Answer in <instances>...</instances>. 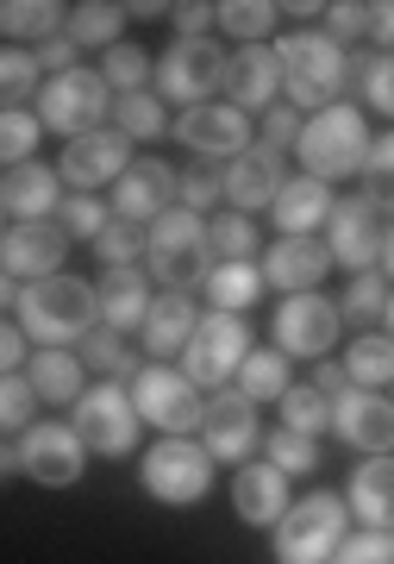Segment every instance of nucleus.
<instances>
[{
  "label": "nucleus",
  "instance_id": "obj_1",
  "mask_svg": "<svg viewBox=\"0 0 394 564\" xmlns=\"http://www.w3.org/2000/svg\"><path fill=\"white\" fill-rule=\"evenodd\" d=\"M270 57L282 69V88H288V107L295 113H319V107H332L344 95V82H351V51L332 44L319 25H295V32H282L270 44Z\"/></svg>",
  "mask_w": 394,
  "mask_h": 564
},
{
  "label": "nucleus",
  "instance_id": "obj_2",
  "mask_svg": "<svg viewBox=\"0 0 394 564\" xmlns=\"http://www.w3.org/2000/svg\"><path fill=\"white\" fill-rule=\"evenodd\" d=\"M13 307H20V333H25V339H39L44 351H69L88 326H100L95 282L69 276V270L25 282L20 295H13Z\"/></svg>",
  "mask_w": 394,
  "mask_h": 564
},
{
  "label": "nucleus",
  "instance_id": "obj_3",
  "mask_svg": "<svg viewBox=\"0 0 394 564\" xmlns=\"http://www.w3.org/2000/svg\"><path fill=\"white\" fill-rule=\"evenodd\" d=\"M363 151H370V126L363 113L344 101L319 107L314 120H300V139H295V158H300V176L314 182H344V176H363Z\"/></svg>",
  "mask_w": 394,
  "mask_h": 564
},
{
  "label": "nucleus",
  "instance_id": "obj_4",
  "mask_svg": "<svg viewBox=\"0 0 394 564\" xmlns=\"http://www.w3.org/2000/svg\"><path fill=\"white\" fill-rule=\"evenodd\" d=\"M144 276H157L163 289H188L195 295L200 276L214 270L207 263V220L188 207H163L157 220L144 226Z\"/></svg>",
  "mask_w": 394,
  "mask_h": 564
},
{
  "label": "nucleus",
  "instance_id": "obj_5",
  "mask_svg": "<svg viewBox=\"0 0 394 564\" xmlns=\"http://www.w3.org/2000/svg\"><path fill=\"white\" fill-rule=\"evenodd\" d=\"M270 533H276L282 564H326L338 552V540L351 533V508H344L338 489H314V496H300V502L282 508V521Z\"/></svg>",
  "mask_w": 394,
  "mask_h": 564
},
{
  "label": "nucleus",
  "instance_id": "obj_6",
  "mask_svg": "<svg viewBox=\"0 0 394 564\" xmlns=\"http://www.w3.org/2000/svg\"><path fill=\"white\" fill-rule=\"evenodd\" d=\"M76 414H69V433H76L81 440V452H88V458H125V452H132V445H139V414H132V395H125V383H107V377H100V383H88L76 395Z\"/></svg>",
  "mask_w": 394,
  "mask_h": 564
},
{
  "label": "nucleus",
  "instance_id": "obj_7",
  "mask_svg": "<svg viewBox=\"0 0 394 564\" xmlns=\"http://www.w3.org/2000/svg\"><path fill=\"white\" fill-rule=\"evenodd\" d=\"M107 107H113L107 82H100L88 63H76V69H63V76L44 82L39 101H32V113H39L44 132H57V139H81V132H100V126H107Z\"/></svg>",
  "mask_w": 394,
  "mask_h": 564
},
{
  "label": "nucleus",
  "instance_id": "obj_8",
  "mask_svg": "<svg viewBox=\"0 0 394 564\" xmlns=\"http://www.w3.org/2000/svg\"><path fill=\"white\" fill-rule=\"evenodd\" d=\"M244 351H251V326H244V314H200V326L188 333V345H182V377L195 389H232L238 364H244Z\"/></svg>",
  "mask_w": 394,
  "mask_h": 564
},
{
  "label": "nucleus",
  "instance_id": "obj_9",
  "mask_svg": "<svg viewBox=\"0 0 394 564\" xmlns=\"http://www.w3.org/2000/svg\"><path fill=\"white\" fill-rule=\"evenodd\" d=\"M125 395H132V414L144 426H157L163 440H188L200 426V389L182 370H169V364H139Z\"/></svg>",
  "mask_w": 394,
  "mask_h": 564
},
{
  "label": "nucleus",
  "instance_id": "obj_10",
  "mask_svg": "<svg viewBox=\"0 0 394 564\" xmlns=\"http://www.w3.org/2000/svg\"><path fill=\"white\" fill-rule=\"evenodd\" d=\"M219 76H226V51L214 39H176L163 57H151V95L176 107H207L219 95Z\"/></svg>",
  "mask_w": 394,
  "mask_h": 564
},
{
  "label": "nucleus",
  "instance_id": "obj_11",
  "mask_svg": "<svg viewBox=\"0 0 394 564\" xmlns=\"http://www.w3.org/2000/svg\"><path fill=\"white\" fill-rule=\"evenodd\" d=\"M326 258L344 263L351 276H363V270H388V214L370 207L363 195L332 202V214H326Z\"/></svg>",
  "mask_w": 394,
  "mask_h": 564
},
{
  "label": "nucleus",
  "instance_id": "obj_12",
  "mask_svg": "<svg viewBox=\"0 0 394 564\" xmlns=\"http://www.w3.org/2000/svg\"><path fill=\"white\" fill-rule=\"evenodd\" d=\"M139 477L163 508H195V502L214 496V458H207L195 440H157L144 452Z\"/></svg>",
  "mask_w": 394,
  "mask_h": 564
},
{
  "label": "nucleus",
  "instance_id": "obj_13",
  "mask_svg": "<svg viewBox=\"0 0 394 564\" xmlns=\"http://www.w3.org/2000/svg\"><path fill=\"white\" fill-rule=\"evenodd\" d=\"M270 326H276V351L282 358H326L338 345V333H344V321H338V302L332 295H319V289H307V295H282V307L270 314Z\"/></svg>",
  "mask_w": 394,
  "mask_h": 564
},
{
  "label": "nucleus",
  "instance_id": "obj_14",
  "mask_svg": "<svg viewBox=\"0 0 394 564\" xmlns=\"http://www.w3.org/2000/svg\"><path fill=\"white\" fill-rule=\"evenodd\" d=\"M20 470L39 489H76L88 477V452L69 433V421H32L20 433Z\"/></svg>",
  "mask_w": 394,
  "mask_h": 564
},
{
  "label": "nucleus",
  "instance_id": "obj_15",
  "mask_svg": "<svg viewBox=\"0 0 394 564\" xmlns=\"http://www.w3.org/2000/svg\"><path fill=\"white\" fill-rule=\"evenodd\" d=\"M200 452L214 464H244L263 440V426H256V402H244L238 389H214V395H200Z\"/></svg>",
  "mask_w": 394,
  "mask_h": 564
},
{
  "label": "nucleus",
  "instance_id": "obj_16",
  "mask_svg": "<svg viewBox=\"0 0 394 564\" xmlns=\"http://www.w3.org/2000/svg\"><path fill=\"white\" fill-rule=\"evenodd\" d=\"M125 163H132V144L119 139L113 126H100V132L69 139V151H63V163H57V182H69L76 195H95V188H113Z\"/></svg>",
  "mask_w": 394,
  "mask_h": 564
},
{
  "label": "nucleus",
  "instance_id": "obj_17",
  "mask_svg": "<svg viewBox=\"0 0 394 564\" xmlns=\"http://www.w3.org/2000/svg\"><path fill=\"white\" fill-rule=\"evenodd\" d=\"M288 182L276 151H263V144H244L226 170H219V202H232V214H263V207L276 202V188Z\"/></svg>",
  "mask_w": 394,
  "mask_h": 564
},
{
  "label": "nucleus",
  "instance_id": "obj_18",
  "mask_svg": "<svg viewBox=\"0 0 394 564\" xmlns=\"http://www.w3.org/2000/svg\"><path fill=\"white\" fill-rule=\"evenodd\" d=\"M163 207H176V170L157 158H132L113 182V220L151 226Z\"/></svg>",
  "mask_w": 394,
  "mask_h": 564
},
{
  "label": "nucleus",
  "instance_id": "obj_19",
  "mask_svg": "<svg viewBox=\"0 0 394 564\" xmlns=\"http://www.w3.org/2000/svg\"><path fill=\"white\" fill-rule=\"evenodd\" d=\"M332 433L351 452H370V458H388L394 445V408L388 395H375V389H344L332 402Z\"/></svg>",
  "mask_w": 394,
  "mask_h": 564
},
{
  "label": "nucleus",
  "instance_id": "obj_20",
  "mask_svg": "<svg viewBox=\"0 0 394 564\" xmlns=\"http://www.w3.org/2000/svg\"><path fill=\"white\" fill-rule=\"evenodd\" d=\"M176 139H182V151H195V158H238V151L251 144V113H238V107H226V101L182 107Z\"/></svg>",
  "mask_w": 394,
  "mask_h": 564
},
{
  "label": "nucleus",
  "instance_id": "obj_21",
  "mask_svg": "<svg viewBox=\"0 0 394 564\" xmlns=\"http://www.w3.org/2000/svg\"><path fill=\"white\" fill-rule=\"evenodd\" d=\"M219 88H226V107H238V113H263V107H276L282 69H276V57H270V44H238L232 57H226Z\"/></svg>",
  "mask_w": 394,
  "mask_h": 564
},
{
  "label": "nucleus",
  "instance_id": "obj_22",
  "mask_svg": "<svg viewBox=\"0 0 394 564\" xmlns=\"http://www.w3.org/2000/svg\"><path fill=\"white\" fill-rule=\"evenodd\" d=\"M63 258H69V239L57 232V220H32V226H7L0 232V270L7 276H57Z\"/></svg>",
  "mask_w": 394,
  "mask_h": 564
},
{
  "label": "nucleus",
  "instance_id": "obj_23",
  "mask_svg": "<svg viewBox=\"0 0 394 564\" xmlns=\"http://www.w3.org/2000/svg\"><path fill=\"white\" fill-rule=\"evenodd\" d=\"M326 270H332V258H326V239H276L270 251H263V289H282V295H307V289H319L326 282Z\"/></svg>",
  "mask_w": 394,
  "mask_h": 564
},
{
  "label": "nucleus",
  "instance_id": "obj_24",
  "mask_svg": "<svg viewBox=\"0 0 394 564\" xmlns=\"http://www.w3.org/2000/svg\"><path fill=\"white\" fill-rule=\"evenodd\" d=\"M195 326H200V302H195V295H188V289H157V295H151V307H144V321H139L151 364L176 358Z\"/></svg>",
  "mask_w": 394,
  "mask_h": 564
},
{
  "label": "nucleus",
  "instance_id": "obj_25",
  "mask_svg": "<svg viewBox=\"0 0 394 564\" xmlns=\"http://www.w3.org/2000/svg\"><path fill=\"white\" fill-rule=\"evenodd\" d=\"M288 508V477L276 464H238L232 477V514L244 527H276Z\"/></svg>",
  "mask_w": 394,
  "mask_h": 564
},
{
  "label": "nucleus",
  "instance_id": "obj_26",
  "mask_svg": "<svg viewBox=\"0 0 394 564\" xmlns=\"http://www.w3.org/2000/svg\"><path fill=\"white\" fill-rule=\"evenodd\" d=\"M332 188L314 176H288L276 188V202H270V214H276L282 239H319V226H326V214H332Z\"/></svg>",
  "mask_w": 394,
  "mask_h": 564
},
{
  "label": "nucleus",
  "instance_id": "obj_27",
  "mask_svg": "<svg viewBox=\"0 0 394 564\" xmlns=\"http://www.w3.org/2000/svg\"><path fill=\"white\" fill-rule=\"evenodd\" d=\"M95 307H100V326H113V333H139L144 307H151V276H144L139 263H125V270H100Z\"/></svg>",
  "mask_w": 394,
  "mask_h": 564
},
{
  "label": "nucleus",
  "instance_id": "obj_28",
  "mask_svg": "<svg viewBox=\"0 0 394 564\" xmlns=\"http://www.w3.org/2000/svg\"><path fill=\"white\" fill-rule=\"evenodd\" d=\"M0 202H7V214H20V226L51 220L57 202H63V182H57L51 163H13L7 182H0Z\"/></svg>",
  "mask_w": 394,
  "mask_h": 564
},
{
  "label": "nucleus",
  "instance_id": "obj_29",
  "mask_svg": "<svg viewBox=\"0 0 394 564\" xmlns=\"http://www.w3.org/2000/svg\"><path fill=\"white\" fill-rule=\"evenodd\" d=\"M344 508H351L370 533H388V521H394V470H388V458L357 464L351 489H344Z\"/></svg>",
  "mask_w": 394,
  "mask_h": 564
},
{
  "label": "nucleus",
  "instance_id": "obj_30",
  "mask_svg": "<svg viewBox=\"0 0 394 564\" xmlns=\"http://www.w3.org/2000/svg\"><path fill=\"white\" fill-rule=\"evenodd\" d=\"M394 295H388V270H363L351 276V289L338 295V321L357 326V333H388Z\"/></svg>",
  "mask_w": 394,
  "mask_h": 564
},
{
  "label": "nucleus",
  "instance_id": "obj_31",
  "mask_svg": "<svg viewBox=\"0 0 394 564\" xmlns=\"http://www.w3.org/2000/svg\"><path fill=\"white\" fill-rule=\"evenodd\" d=\"M25 383L39 402H76L88 389V370H81L76 351H39V358H25Z\"/></svg>",
  "mask_w": 394,
  "mask_h": 564
},
{
  "label": "nucleus",
  "instance_id": "obj_32",
  "mask_svg": "<svg viewBox=\"0 0 394 564\" xmlns=\"http://www.w3.org/2000/svg\"><path fill=\"white\" fill-rule=\"evenodd\" d=\"M338 370H344V383H351V389H375V395H388V377H394L388 333H357L351 351L338 358Z\"/></svg>",
  "mask_w": 394,
  "mask_h": 564
},
{
  "label": "nucleus",
  "instance_id": "obj_33",
  "mask_svg": "<svg viewBox=\"0 0 394 564\" xmlns=\"http://www.w3.org/2000/svg\"><path fill=\"white\" fill-rule=\"evenodd\" d=\"M63 32V7L57 0H0V39L7 44H44Z\"/></svg>",
  "mask_w": 394,
  "mask_h": 564
},
{
  "label": "nucleus",
  "instance_id": "obj_34",
  "mask_svg": "<svg viewBox=\"0 0 394 564\" xmlns=\"http://www.w3.org/2000/svg\"><path fill=\"white\" fill-rule=\"evenodd\" d=\"M200 289H207V307L214 314H244L263 295V276H256V263H214L200 276Z\"/></svg>",
  "mask_w": 394,
  "mask_h": 564
},
{
  "label": "nucleus",
  "instance_id": "obj_35",
  "mask_svg": "<svg viewBox=\"0 0 394 564\" xmlns=\"http://www.w3.org/2000/svg\"><path fill=\"white\" fill-rule=\"evenodd\" d=\"M119 25H125V13L107 7V0L63 7V39L76 44V51H107V44H119Z\"/></svg>",
  "mask_w": 394,
  "mask_h": 564
},
{
  "label": "nucleus",
  "instance_id": "obj_36",
  "mask_svg": "<svg viewBox=\"0 0 394 564\" xmlns=\"http://www.w3.org/2000/svg\"><path fill=\"white\" fill-rule=\"evenodd\" d=\"M288 383H295V364L282 358L276 345L270 351H244V364H238V377H232V389L244 402H276Z\"/></svg>",
  "mask_w": 394,
  "mask_h": 564
},
{
  "label": "nucleus",
  "instance_id": "obj_37",
  "mask_svg": "<svg viewBox=\"0 0 394 564\" xmlns=\"http://www.w3.org/2000/svg\"><path fill=\"white\" fill-rule=\"evenodd\" d=\"M107 113H113L107 126H113L125 144H132V139L151 144V139H163V132H169V113H163V101L151 95V88H139V95H113V107H107Z\"/></svg>",
  "mask_w": 394,
  "mask_h": 564
},
{
  "label": "nucleus",
  "instance_id": "obj_38",
  "mask_svg": "<svg viewBox=\"0 0 394 564\" xmlns=\"http://www.w3.org/2000/svg\"><path fill=\"white\" fill-rule=\"evenodd\" d=\"M69 351L81 358V370H100L107 383H119V377H132V370H139V358L125 351V333H113V326H88Z\"/></svg>",
  "mask_w": 394,
  "mask_h": 564
},
{
  "label": "nucleus",
  "instance_id": "obj_39",
  "mask_svg": "<svg viewBox=\"0 0 394 564\" xmlns=\"http://www.w3.org/2000/svg\"><path fill=\"white\" fill-rule=\"evenodd\" d=\"M95 76L107 82V95H139L144 82H151V51H144V44H132V39H119V44H107V51H100Z\"/></svg>",
  "mask_w": 394,
  "mask_h": 564
},
{
  "label": "nucleus",
  "instance_id": "obj_40",
  "mask_svg": "<svg viewBox=\"0 0 394 564\" xmlns=\"http://www.w3.org/2000/svg\"><path fill=\"white\" fill-rule=\"evenodd\" d=\"M276 20H282L276 0H226V7H214V25L232 32L238 44H263L270 32H276Z\"/></svg>",
  "mask_w": 394,
  "mask_h": 564
},
{
  "label": "nucleus",
  "instance_id": "obj_41",
  "mask_svg": "<svg viewBox=\"0 0 394 564\" xmlns=\"http://www.w3.org/2000/svg\"><path fill=\"white\" fill-rule=\"evenodd\" d=\"M39 63H32V51H20V44H0V113L7 107H32L39 101Z\"/></svg>",
  "mask_w": 394,
  "mask_h": 564
},
{
  "label": "nucleus",
  "instance_id": "obj_42",
  "mask_svg": "<svg viewBox=\"0 0 394 564\" xmlns=\"http://www.w3.org/2000/svg\"><path fill=\"white\" fill-rule=\"evenodd\" d=\"M282 402V426L288 433H307V440H319V433H332V402L319 395V389H307V383H288L276 395Z\"/></svg>",
  "mask_w": 394,
  "mask_h": 564
},
{
  "label": "nucleus",
  "instance_id": "obj_43",
  "mask_svg": "<svg viewBox=\"0 0 394 564\" xmlns=\"http://www.w3.org/2000/svg\"><path fill=\"white\" fill-rule=\"evenodd\" d=\"M251 258H256V220H244V214L207 220V263H251Z\"/></svg>",
  "mask_w": 394,
  "mask_h": 564
},
{
  "label": "nucleus",
  "instance_id": "obj_44",
  "mask_svg": "<svg viewBox=\"0 0 394 564\" xmlns=\"http://www.w3.org/2000/svg\"><path fill=\"white\" fill-rule=\"evenodd\" d=\"M39 139H44V126H39L32 107H7V113H0V163H7V170L39 158Z\"/></svg>",
  "mask_w": 394,
  "mask_h": 564
},
{
  "label": "nucleus",
  "instance_id": "obj_45",
  "mask_svg": "<svg viewBox=\"0 0 394 564\" xmlns=\"http://www.w3.org/2000/svg\"><path fill=\"white\" fill-rule=\"evenodd\" d=\"M263 452H270V464H276L282 477H314V470H319V440L288 433V426H276V433L263 440Z\"/></svg>",
  "mask_w": 394,
  "mask_h": 564
},
{
  "label": "nucleus",
  "instance_id": "obj_46",
  "mask_svg": "<svg viewBox=\"0 0 394 564\" xmlns=\"http://www.w3.org/2000/svg\"><path fill=\"white\" fill-rule=\"evenodd\" d=\"M95 258H100V270H125V263H139V258H144V226L107 220V226L95 232Z\"/></svg>",
  "mask_w": 394,
  "mask_h": 564
},
{
  "label": "nucleus",
  "instance_id": "obj_47",
  "mask_svg": "<svg viewBox=\"0 0 394 564\" xmlns=\"http://www.w3.org/2000/svg\"><path fill=\"white\" fill-rule=\"evenodd\" d=\"M32 414H39V395H32V383H25V370H7V377H0V433H7V440L25 433Z\"/></svg>",
  "mask_w": 394,
  "mask_h": 564
},
{
  "label": "nucleus",
  "instance_id": "obj_48",
  "mask_svg": "<svg viewBox=\"0 0 394 564\" xmlns=\"http://www.w3.org/2000/svg\"><path fill=\"white\" fill-rule=\"evenodd\" d=\"M351 82L363 88V107H370V113H394V63H388V51L363 57V69L351 63Z\"/></svg>",
  "mask_w": 394,
  "mask_h": 564
},
{
  "label": "nucleus",
  "instance_id": "obj_49",
  "mask_svg": "<svg viewBox=\"0 0 394 564\" xmlns=\"http://www.w3.org/2000/svg\"><path fill=\"white\" fill-rule=\"evenodd\" d=\"M100 226H107V207H100L95 195H69V202H57V232H63L69 245H76V239L95 245Z\"/></svg>",
  "mask_w": 394,
  "mask_h": 564
},
{
  "label": "nucleus",
  "instance_id": "obj_50",
  "mask_svg": "<svg viewBox=\"0 0 394 564\" xmlns=\"http://www.w3.org/2000/svg\"><path fill=\"white\" fill-rule=\"evenodd\" d=\"M326 564H394V540L388 533H370V527L363 533H344Z\"/></svg>",
  "mask_w": 394,
  "mask_h": 564
},
{
  "label": "nucleus",
  "instance_id": "obj_51",
  "mask_svg": "<svg viewBox=\"0 0 394 564\" xmlns=\"http://www.w3.org/2000/svg\"><path fill=\"white\" fill-rule=\"evenodd\" d=\"M219 202V170L214 163H195L188 176H176V207H188V214H214Z\"/></svg>",
  "mask_w": 394,
  "mask_h": 564
},
{
  "label": "nucleus",
  "instance_id": "obj_52",
  "mask_svg": "<svg viewBox=\"0 0 394 564\" xmlns=\"http://www.w3.org/2000/svg\"><path fill=\"white\" fill-rule=\"evenodd\" d=\"M295 139H300V113L288 101L282 107H263V151H276V158H288V151H295Z\"/></svg>",
  "mask_w": 394,
  "mask_h": 564
},
{
  "label": "nucleus",
  "instance_id": "obj_53",
  "mask_svg": "<svg viewBox=\"0 0 394 564\" xmlns=\"http://www.w3.org/2000/svg\"><path fill=\"white\" fill-rule=\"evenodd\" d=\"M169 20H176V39H207L214 32V7H200V0H188V7H163Z\"/></svg>",
  "mask_w": 394,
  "mask_h": 564
},
{
  "label": "nucleus",
  "instance_id": "obj_54",
  "mask_svg": "<svg viewBox=\"0 0 394 564\" xmlns=\"http://www.w3.org/2000/svg\"><path fill=\"white\" fill-rule=\"evenodd\" d=\"M76 57H81V51H76L69 39H63V32H57V39H44L39 51H32V63H39V76H44V69H51V76H63V69H76Z\"/></svg>",
  "mask_w": 394,
  "mask_h": 564
},
{
  "label": "nucleus",
  "instance_id": "obj_55",
  "mask_svg": "<svg viewBox=\"0 0 394 564\" xmlns=\"http://www.w3.org/2000/svg\"><path fill=\"white\" fill-rule=\"evenodd\" d=\"M357 20H363V32L375 39V51H388V39H394V7H388V0H370V7H357Z\"/></svg>",
  "mask_w": 394,
  "mask_h": 564
},
{
  "label": "nucleus",
  "instance_id": "obj_56",
  "mask_svg": "<svg viewBox=\"0 0 394 564\" xmlns=\"http://www.w3.org/2000/svg\"><path fill=\"white\" fill-rule=\"evenodd\" d=\"M388 163H394V139H388V132H375L370 151H363V176H370V182H388Z\"/></svg>",
  "mask_w": 394,
  "mask_h": 564
},
{
  "label": "nucleus",
  "instance_id": "obj_57",
  "mask_svg": "<svg viewBox=\"0 0 394 564\" xmlns=\"http://www.w3.org/2000/svg\"><path fill=\"white\" fill-rule=\"evenodd\" d=\"M20 364H25V333L0 321V377H7V370H20Z\"/></svg>",
  "mask_w": 394,
  "mask_h": 564
},
{
  "label": "nucleus",
  "instance_id": "obj_58",
  "mask_svg": "<svg viewBox=\"0 0 394 564\" xmlns=\"http://www.w3.org/2000/svg\"><path fill=\"white\" fill-rule=\"evenodd\" d=\"M307 389H319L326 402H338V395H344L351 383H344V370H338V364H319V370H314V383H307Z\"/></svg>",
  "mask_w": 394,
  "mask_h": 564
},
{
  "label": "nucleus",
  "instance_id": "obj_59",
  "mask_svg": "<svg viewBox=\"0 0 394 564\" xmlns=\"http://www.w3.org/2000/svg\"><path fill=\"white\" fill-rule=\"evenodd\" d=\"M13 470H20V445H13V440H7V433H0V484H7Z\"/></svg>",
  "mask_w": 394,
  "mask_h": 564
},
{
  "label": "nucleus",
  "instance_id": "obj_60",
  "mask_svg": "<svg viewBox=\"0 0 394 564\" xmlns=\"http://www.w3.org/2000/svg\"><path fill=\"white\" fill-rule=\"evenodd\" d=\"M13 295H20V289H13V276H7V270H0V314L13 307Z\"/></svg>",
  "mask_w": 394,
  "mask_h": 564
},
{
  "label": "nucleus",
  "instance_id": "obj_61",
  "mask_svg": "<svg viewBox=\"0 0 394 564\" xmlns=\"http://www.w3.org/2000/svg\"><path fill=\"white\" fill-rule=\"evenodd\" d=\"M0 220H7V202H0Z\"/></svg>",
  "mask_w": 394,
  "mask_h": 564
}]
</instances>
